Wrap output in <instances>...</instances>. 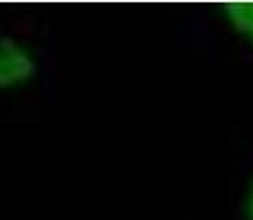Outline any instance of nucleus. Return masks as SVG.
Listing matches in <instances>:
<instances>
[{
  "mask_svg": "<svg viewBox=\"0 0 253 220\" xmlns=\"http://www.w3.org/2000/svg\"><path fill=\"white\" fill-rule=\"evenodd\" d=\"M40 71L36 44L31 33L13 24H0V92L24 86Z\"/></svg>",
  "mask_w": 253,
  "mask_h": 220,
  "instance_id": "1",
  "label": "nucleus"
},
{
  "mask_svg": "<svg viewBox=\"0 0 253 220\" xmlns=\"http://www.w3.org/2000/svg\"><path fill=\"white\" fill-rule=\"evenodd\" d=\"M225 13L238 33L253 40V2H229Z\"/></svg>",
  "mask_w": 253,
  "mask_h": 220,
  "instance_id": "2",
  "label": "nucleus"
},
{
  "mask_svg": "<svg viewBox=\"0 0 253 220\" xmlns=\"http://www.w3.org/2000/svg\"><path fill=\"white\" fill-rule=\"evenodd\" d=\"M249 216L253 220V189H251V196H249Z\"/></svg>",
  "mask_w": 253,
  "mask_h": 220,
  "instance_id": "3",
  "label": "nucleus"
}]
</instances>
